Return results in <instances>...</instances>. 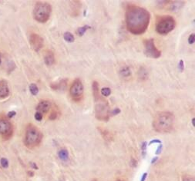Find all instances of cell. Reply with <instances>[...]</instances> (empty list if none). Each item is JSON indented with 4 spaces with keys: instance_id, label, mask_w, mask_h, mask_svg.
Instances as JSON below:
<instances>
[{
    "instance_id": "1",
    "label": "cell",
    "mask_w": 195,
    "mask_h": 181,
    "mask_svg": "<svg viewBox=\"0 0 195 181\" xmlns=\"http://www.w3.org/2000/svg\"><path fill=\"white\" fill-rule=\"evenodd\" d=\"M126 25L134 35L144 33L150 24V14L147 9L135 5H128L126 9Z\"/></svg>"
},
{
    "instance_id": "2",
    "label": "cell",
    "mask_w": 195,
    "mask_h": 181,
    "mask_svg": "<svg viewBox=\"0 0 195 181\" xmlns=\"http://www.w3.org/2000/svg\"><path fill=\"white\" fill-rule=\"evenodd\" d=\"M174 121L175 117L171 112H160L154 117L153 128L158 133H169L174 129Z\"/></svg>"
},
{
    "instance_id": "3",
    "label": "cell",
    "mask_w": 195,
    "mask_h": 181,
    "mask_svg": "<svg viewBox=\"0 0 195 181\" xmlns=\"http://www.w3.org/2000/svg\"><path fill=\"white\" fill-rule=\"evenodd\" d=\"M43 139V134L40 130L34 124H29L26 128L24 144L29 149L36 148L40 145Z\"/></svg>"
},
{
    "instance_id": "4",
    "label": "cell",
    "mask_w": 195,
    "mask_h": 181,
    "mask_svg": "<svg viewBox=\"0 0 195 181\" xmlns=\"http://www.w3.org/2000/svg\"><path fill=\"white\" fill-rule=\"evenodd\" d=\"M93 98L95 101V116L97 119L107 121L110 117V108L108 101L100 94Z\"/></svg>"
},
{
    "instance_id": "5",
    "label": "cell",
    "mask_w": 195,
    "mask_h": 181,
    "mask_svg": "<svg viewBox=\"0 0 195 181\" xmlns=\"http://www.w3.org/2000/svg\"><path fill=\"white\" fill-rule=\"evenodd\" d=\"M52 13V6L47 2H37L33 9V17L40 23H45L50 19Z\"/></svg>"
},
{
    "instance_id": "6",
    "label": "cell",
    "mask_w": 195,
    "mask_h": 181,
    "mask_svg": "<svg viewBox=\"0 0 195 181\" xmlns=\"http://www.w3.org/2000/svg\"><path fill=\"white\" fill-rule=\"evenodd\" d=\"M176 21L172 16H163L158 17L156 24V31L160 35H167L174 29Z\"/></svg>"
},
{
    "instance_id": "7",
    "label": "cell",
    "mask_w": 195,
    "mask_h": 181,
    "mask_svg": "<svg viewBox=\"0 0 195 181\" xmlns=\"http://www.w3.org/2000/svg\"><path fill=\"white\" fill-rule=\"evenodd\" d=\"M143 45H144V54L147 57L158 59L161 56V52L156 47L154 40L153 39H144Z\"/></svg>"
},
{
    "instance_id": "8",
    "label": "cell",
    "mask_w": 195,
    "mask_h": 181,
    "mask_svg": "<svg viewBox=\"0 0 195 181\" xmlns=\"http://www.w3.org/2000/svg\"><path fill=\"white\" fill-rule=\"evenodd\" d=\"M13 135V126L9 120L0 117V136L4 140H9Z\"/></svg>"
},
{
    "instance_id": "9",
    "label": "cell",
    "mask_w": 195,
    "mask_h": 181,
    "mask_svg": "<svg viewBox=\"0 0 195 181\" xmlns=\"http://www.w3.org/2000/svg\"><path fill=\"white\" fill-rule=\"evenodd\" d=\"M70 94L72 98L75 101H80L83 94V85L80 79H76L70 88Z\"/></svg>"
},
{
    "instance_id": "10",
    "label": "cell",
    "mask_w": 195,
    "mask_h": 181,
    "mask_svg": "<svg viewBox=\"0 0 195 181\" xmlns=\"http://www.w3.org/2000/svg\"><path fill=\"white\" fill-rule=\"evenodd\" d=\"M43 39L38 34L32 33L29 36V44L35 52H39L43 46Z\"/></svg>"
},
{
    "instance_id": "11",
    "label": "cell",
    "mask_w": 195,
    "mask_h": 181,
    "mask_svg": "<svg viewBox=\"0 0 195 181\" xmlns=\"http://www.w3.org/2000/svg\"><path fill=\"white\" fill-rule=\"evenodd\" d=\"M165 4H160L162 7H165L166 9L172 12H177L180 10L184 5L185 2L183 1H164Z\"/></svg>"
},
{
    "instance_id": "12",
    "label": "cell",
    "mask_w": 195,
    "mask_h": 181,
    "mask_svg": "<svg viewBox=\"0 0 195 181\" xmlns=\"http://www.w3.org/2000/svg\"><path fill=\"white\" fill-rule=\"evenodd\" d=\"M51 108V102L50 101H46V100H44V101H40V103L38 104V105L36 106V111L38 112H40L42 114H46Z\"/></svg>"
},
{
    "instance_id": "13",
    "label": "cell",
    "mask_w": 195,
    "mask_h": 181,
    "mask_svg": "<svg viewBox=\"0 0 195 181\" xmlns=\"http://www.w3.org/2000/svg\"><path fill=\"white\" fill-rule=\"evenodd\" d=\"M9 95V88L7 82L2 81L0 83V99H4Z\"/></svg>"
},
{
    "instance_id": "14",
    "label": "cell",
    "mask_w": 195,
    "mask_h": 181,
    "mask_svg": "<svg viewBox=\"0 0 195 181\" xmlns=\"http://www.w3.org/2000/svg\"><path fill=\"white\" fill-rule=\"evenodd\" d=\"M44 62L47 66H51L54 64L55 62V56L54 53L52 51H47L46 52V55L44 56Z\"/></svg>"
},
{
    "instance_id": "15",
    "label": "cell",
    "mask_w": 195,
    "mask_h": 181,
    "mask_svg": "<svg viewBox=\"0 0 195 181\" xmlns=\"http://www.w3.org/2000/svg\"><path fill=\"white\" fill-rule=\"evenodd\" d=\"M70 7H71V11L73 13V16H77L79 15V11L81 9V2L80 1H71L70 2Z\"/></svg>"
},
{
    "instance_id": "16",
    "label": "cell",
    "mask_w": 195,
    "mask_h": 181,
    "mask_svg": "<svg viewBox=\"0 0 195 181\" xmlns=\"http://www.w3.org/2000/svg\"><path fill=\"white\" fill-rule=\"evenodd\" d=\"M66 84H67V80L66 79H63L60 80L59 82H56V83L51 84V88L53 90H64L66 87Z\"/></svg>"
},
{
    "instance_id": "17",
    "label": "cell",
    "mask_w": 195,
    "mask_h": 181,
    "mask_svg": "<svg viewBox=\"0 0 195 181\" xmlns=\"http://www.w3.org/2000/svg\"><path fill=\"white\" fill-rule=\"evenodd\" d=\"M98 130L100 132V134H101V135L103 136V137L104 138V140H108V141H111V140H113V135H112V134L110 132L108 131L107 130L101 128H99Z\"/></svg>"
},
{
    "instance_id": "18",
    "label": "cell",
    "mask_w": 195,
    "mask_h": 181,
    "mask_svg": "<svg viewBox=\"0 0 195 181\" xmlns=\"http://www.w3.org/2000/svg\"><path fill=\"white\" fill-rule=\"evenodd\" d=\"M58 156H59V159L62 160H68L69 158V152L66 149H62L58 152Z\"/></svg>"
},
{
    "instance_id": "19",
    "label": "cell",
    "mask_w": 195,
    "mask_h": 181,
    "mask_svg": "<svg viewBox=\"0 0 195 181\" xmlns=\"http://www.w3.org/2000/svg\"><path fill=\"white\" fill-rule=\"evenodd\" d=\"M120 75H121L122 77H124V78H128V77H130L131 75V71L130 69V68L127 67V66L122 68L120 71Z\"/></svg>"
},
{
    "instance_id": "20",
    "label": "cell",
    "mask_w": 195,
    "mask_h": 181,
    "mask_svg": "<svg viewBox=\"0 0 195 181\" xmlns=\"http://www.w3.org/2000/svg\"><path fill=\"white\" fill-rule=\"evenodd\" d=\"M63 38H64L65 41L68 42H74V39H75L74 35L70 32H65L64 35H63Z\"/></svg>"
},
{
    "instance_id": "21",
    "label": "cell",
    "mask_w": 195,
    "mask_h": 181,
    "mask_svg": "<svg viewBox=\"0 0 195 181\" xmlns=\"http://www.w3.org/2000/svg\"><path fill=\"white\" fill-rule=\"evenodd\" d=\"M89 29H90V26H89V25H84V26L80 27V28H79V29H77L76 32L80 36H82L84 35L85 32H86V30Z\"/></svg>"
},
{
    "instance_id": "22",
    "label": "cell",
    "mask_w": 195,
    "mask_h": 181,
    "mask_svg": "<svg viewBox=\"0 0 195 181\" xmlns=\"http://www.w3.org/2000/svg\"><path fill=\"white\" fill-rule=\"evenodd\" d=\"M29 90H30L31 94L35 96L39 92V88H38L36 84H31L30 85H29Z\"/></svg>"
},
{
    "instance_id": "23",
    "label": "cell",
    "mask_w": 195,
    "mask_h": 181,
    "mask_svg": "<svg viewBox=\"0 0 195 181\" xmlns=\"http://www.w3.org/2000/svg\"><path fill=\"white\" fill-rule=\"evenodd\" d=\"M147 76H148V72L143 68H141L140 71H139V77H140V78H141L142 80H144V79H147Z\"/></svg>"
},
{
    "instance_id": "24",
    "label": "cell",
    "mask_w": 195,
    "mask_h": 181,
    "mask_svg": "<svg viewBox=\"0 0 195 181\" xmlns=\"http://www.w3.org/2000/svg\"><path fill=\"white\" fill-rule=\"evenodd\" d=\"M111 94V89L110 88H104L100 90V94L104 97H108Z\"/></svg>"
},
{
    "instance_id": "25",
    "label": "cell",
    "mask_w": 195,
    "mask_h": 181,
    "mask_svg": "<svg viewBox=\"0 0 195 181\" xmlns=\"http://www.w3.org/2000/svg\"><path fill=\"white\" fill-rule=\"evenodd\" d=\"M0 163H1V165H2V167H3V168L6 169L9 167V161H8V160L6 159V158L5 157L1 158V160H0Z\"/></svg>"
},
{
    "instance_id": "26",
    "label": "cell",
    "mask_w": 195,
    "mask_h": 181,
    "mask_svg": "<svg viewBox=\"0 0 195 181\" xmlns=\"http://www.w3.org/2000/svg\"><path fill=\"white\" fill-rule=\"evenodd\" d=\"M147 143L146 142V141L142 143L141 151H142V156H143V157H145L146 154H147Z\"/></svg>"
},
{
    "instance_id": "27",
    "label": "cell",
    "mask_w": 195,
    "mask_h": 181,
    "mask_svg": "<svg viewBox=\"0 0 195 181\" xmlns=\"http://www.w3.org/2000/svg\"><path fill=\"white\" fill-rule=\"evenodd\" d=\"M34 117H35V119L38 121H41L43 118V114H42V113H40V112H38V111H36V113L35 114Z\"/></svg>"
},
{
    "instance_id": "28",
    "label": "cell",
    "mask_w": 195,
    "mask_h": 181,
    "mask_svg": "<svg viewBox=\"0 0 195 181\" xmlns=\"http://www.w3.org/2000/svg\"><path fill=\"white\" fill-rule=\"evenodd\" d=\"M57 118V112L56 111H52L51 114H50V116H49V119L51 120V121H53V120H56Z\"/></svg>"
},
{
    "instance_id": "29",
    "label": "cell",
    "mask_w": 195,
    "mask_h": 181,
    "mask_svg": "<svg viewBox=\"0 0 195 181\" xmlns=\"http://www.w3.org/2000/svg\"><path fill=\"white\" fill-rule=\"evenodd\" d=\"M120 109L118 108H114L113 110L110 111V117L111 116H115L116 114H119L120 113Z\"/></svg>"
},
{
    "instance_id": "30",
    "label": "cell",
    "mask_w": 195,
    "mask_h": 181,
    "mask_svg": "<svg viewBox=\"0 0 195 181\" xmlns=\"http://www.w3.org/2000/svg\"><path fill=\"white\" fill-rule=\"evenodd\" d=\"M195 41V35L194 33H192L191 35H190V36L188 37V43L190 45H192L194 43Z\"/></svg>"
},
{
    "instance_id": "31",
    "label": "cell",
    "mask_w": 195,
    "mask_h": 181,
    "mask_svg": "<svg viewBox=\"0 0 195 181\" xmlns=\"http://www.w3.org/2000/svg\"><path fill=\"white\" fill-rule=\"evenodd\" d=\"M178 69L180 70V71H184V61L181 60L179 62V64H178Z\"/></svg>"
},
{
    "instance_id": "32",
    "label": "cell",
    "mask_w": 195,
    "mask_h": 181,
    "mask_svg": "<svg viewBox=\"0 0 195 181\" xmlns=\"http://www.w3.org/2000/svg\"><path fill=\"white\" fill-rule=\"evenodd\" d=\"M153 144H162V142H161V140H159V139H154V140H150V143L148 144V145L149 146L152 145Z\"/></svg>"
},
{
    "instance_id": "33",
    "label": "cell",
    "mask_w": 195,
    "mask_h": 181,
    "mask_svg": "<svg viewBox=\"0 0 195 181\" xmlns=\"http://www.w3.org/2000/svg\"><path fill=\"white\" fill-rule=\"evenodd\" d=\"M16 111H9L7 114V117H9V118H13V117L16 116Z\"/></svg>"
},
{
    "instance_id": "34",
    "label": "cell",
    "mask_w": 195,
    "mask_h": 181,
    "mask_svg": "<svg viewBox=\"0 0 195 181\" xmlns=\"http://www.w3.org/2000/svg\"><path fill=\"white\" fill-rule=\"evenodd\" d=\"M162 148H163V145H162V144H160L159 146H158V149H157V151H156V152H155L156 154L157 155L160 154L161 151H162Z\"/></svg>"
},
{
    "instance_id": "35",
    "label": "cell",
    "mask_w": 195,
    "mask_h": 181,
    "mask_svg": "<svg viewBox=\"0 0 195 181\" xmlns=\"http://www.w3.org/2000/svg\"><path fill=\"white\" fill-rule=\"evenodd\" d=\"M130 166L132 167H136V166H137V161H136L135 159H134V158H132L130 160Z\"/></svg>"
},
{
    "instance_id": "36",
    "label": "cell",
    "mask_w": 195,
    "mask_h": 181,
    "mask_svg": "<svg viewBox=\"0 0 195 181\" xmlns=\"http://www.w3.org/2000/svg\"><path fill=\"white\" fill-rule=\"evenodd\" d=\"M183 181H195V180L194 177H186L184 178Z\"/></svg>"
},
{
    "instance_id": "37",
    "label": "cell",
    "mask_w": 195,
    "mask_h": 181,
    "mask_svg": "<svg viewBox=\"0 0 195 181\" xmlns=\"http://www.w3.org/2000/svg\"><path fill=\"white\" fill-rule=\"evenodd\" d=\"M147 175H148L147 173H144V174H143V175H142L141 177V179H140V181H145L147 177Z\"/></svg>"
},
{
    "instance_id": "38",
    "label": "cell",
    "mask_w": 195,
    "mask_h": 181,
    "mask_svg": "<svg viewBox=\"0 0 195 181\" xmlns=\"http://www.w3.org/2000/svg\"><path fill=\"white\" fill-rule=\"evenodd\" d=\"M30 166L32 167V168L35 169V170H38V167L35 163H30Z\"/></svg>"
},
{
    "instance_id": "39",
    "label": "cell",
    "mask_w": 195,
    "mask_h": 181,
    "mask_svg": "<svg viewBox=\"0 0 195 181\" xmlns=\"http://www.w3.org/2000/svg\"><path fill=\"white\" fill-rule=\"evenodd\" d=\"M158 157H154L152 159V160H151V163L154 164V163H155L156 162L158 161Z\"/></svg>"
},
{
    "instance_id": "40",
    "label": "cell",
    "mask_w": 195,
    "mask_h": 181,
    "mask_svg": "<svg viewBox=\"0 0 195 181\" xmlns=\"http://www.w3.org/2000/svg\"><path fill=\"white\" fill-rule=\"evenodd\" d=\"M27 174H28V175H29V177H33L34 176V173L32 172V171H28L27 172Z\"/></svg>"
},
{
    "instance_id": "41",
    "label": "cell",
    "mask_w": 195,
    "mask_h": 181,
    "mask_svg": "<svg viewBox=\"0 0 195 181\" xmlns=\"http://www.w3.org/2000/svg\"><path fill=\"white\" fill-rule=\"evenodd\" d=\"M116 181H126L125 180L123 179V178H118V179H116Z\"/></svg>"
},
{
    "instance_id": "42",
    "label": "cell",
    "mask_w": 195,
    "mask_h": 181,
    "mask_svg": "<svg viewBox=\"0 0 195 181\" xmlns=\"http://www.w3.org/2000/svg\"><path fill=\"white\" fill-rule=\"evenodd\" d=\"M194 121H195V118H194V117L193 119H192V124H193V127H195Z\"/></svg>"
},
{
    "instance_id": "43",
    "label": "cell",
    "mask_w": 195,
    "mask_h": 181,
    "mask_svg": "<svg viewBox=\"0 0 195 181\" xmlns=\"http://www.w3.org/2000/svg\"><path fill=\"white\" fill-rule=\"evenodd\" d=\"M1 63H2V61H1V58H0V65H1Z\"/></svg>"
},
{
    "instance_id": "44",
    "label": "cell",
    "mask_w": 195,
    "mask_h": 181,
    "mask_svg": "<svg viewBox=\"0 0 195 181\" xmlns=\"http://www.w3.org/2000/svg\"><path fill=\"white\" fill-rule=\"evenodd\" d=\"M91 181H97V180L96 179H94V180H91Z\"/></svg>"
}]
</instances>
